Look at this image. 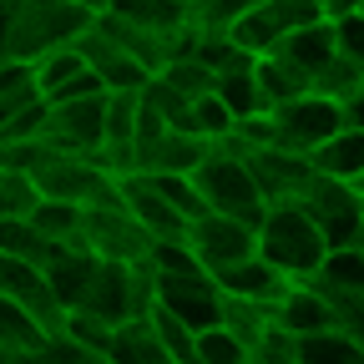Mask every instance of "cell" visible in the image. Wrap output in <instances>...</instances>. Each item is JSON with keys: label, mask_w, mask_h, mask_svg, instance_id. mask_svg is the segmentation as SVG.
<instances>
[{"label": "cell", "mask_w": 364, "mask_h": 364, "mask_svg": "<svg viewBox=\"0 0 364 364\" xmlns=\"http://www.w3.org/2000/svg\"><path fill=\"white\" fill-rule=\"evenodd\" d=\"M258 253L273 258L289 279H314V273H324L334 248L304 203H268V213L258 223Z\"/></svg>", "instance_id": "cell-1"}, {"label": "cell", "mask_w": 364, "mask_h": 364, "mask_svg": "<svg viewBox=\"0 0 364 364\" xmlns=\"http://www.w3.org/2000/svg\"><path fill=\"white\" fill-rule=\"evenodd\" d=\"M97 16L76 0H26V6H11L6 11V56L16 61H36L56 46H71L81 41Z\"/></svg>", "instance_id": "cell-2"}, {"label": "cell", "mask_w": 364, "mask_h": 364, "mask_svg": "<svg viewBox=\"0 0 364 364\" xmlns=\"http://www.w3.org/2000/svg\"><path fill=\"white\" fill-rule=\"evenodd\" d=\"M198 188H203L208 208H218V213H233V218H248V223H263V213H268L258 177H253L243 147H233V142H218L208 152V162L198 167Z\"/></svg>", "instance_id": "cell-3"}, {"label": "cell", "mask_w": 364, "mask_h": 364, "mask_svg": "<svg viewBox=\"0 0 364 364\" xmlns=\"http://www.w3.org/2000/svg\"><path fill=\"white\" fill-rule=\"evenodd\" d=\"M299 203L318 218V228H324L329 248H349V243H359V233H364V198L354 193V182L329 177V172H318V167H314V177L304 182Z\"/></svg>", "instance_id": "cell-4"}, {"label": "cell", "mask_w": 364, "mask_h": 364, "mask_svg": "<svg viewBox=\"0 0 364 364\" xmlns=\"http://www.w3.org/2000/svg\"><path fill=\"white\" fill-rule=\"evenodd\" d=\"M81 243L102 258H117V263H142L152 258V228L136 218L127 203H107V208H86V233Z\"/></svg>", "instance_id": "cell-5"}, {"label": "cell", "mask_w": 364, "mask_h": 364, "mask_svg": "<svg viewBox=\"0 0 364 364\" xmlns=\"http://www.w3.org/2000/svg\"><path fill=\"white\" fill-rule=\"evenodd\" d=\"M339 127H344V112H339L334 97H324V91H304V97L273 107V132H279V147L304 152V157H309L314 147H324Z\"/></svg>", "instance_id": "cell-6"}, {"label": "cell", "mask_w": 364, "mask_h": 364, "mask_svg": "<svg viewBox=\"0 0 364 364\" xmlns=\"http://www.w3.org/2000/svg\"><path fill=\"white\" fill-rule=\"evenodd\" d=\"M188 243L198 248V258H203L208 273H223V268H233V263H243V258L258 253V223L213 208V213H203V218L188 223Z\"/></svg>", "instance_id": "cell-7"}, {"label": "cell", "mask_w": 364, "mask_h": 364, "mask_svg": "<svg viewBox=\"0 0 364 364\" xmlns=\"http://www.w3.org/2000/svg\"><path fill=\"white\" fill-rule=\"evenodd\" d=\"M0 299H16L21 309H31L51 334L66 324V314H71L61 304L56 284H51V273H46L41 263H31V258H16V253H0Z\"/></svg>", "instance_id": "cell-8"}, {"label": "cell", "mask_w": 364, "mask_h": 364, "mask_svg": "<svg viewBox=\"0 0 364 364\" xmlns=\"http://www.w3.org/2000/svg\"><path fill=\"white\" fill-rule=\"evenodd\" d=\"M318 16H324V6H309V0H258L243 21H233V41L243 51L263 56V51H279L289 31H299Z\"/></svg>", "instance_id": "cell-9"}, {"label": "cell", "mask_w": 364, "mask_h": 364, "mask_svg": "<svg viewBox=\"0 0 364 364\" xmlns=\"http://www.w3.org/2000/svg\"><path fill=\"white\" fill-rule=\"evenodd\" d=\"M107 97H112V91L51 102L46 142H56L61 152H102V147H107Z\"/></svg>", "instance_id": "cell-10"}, {"label": "cell", "mask_w": 364, "mask_h": 364, "mask_svg": "<svg viewBox=\"0 0 364 364\" xmlns=\"http://www.w3.org/2000/svg\"><path fill=\"white\" fill-rule=\"evenodd\" d=\"M223 142L243 147L238 136H223ZM243 157H248V167H253V177H258V188H263L268 203H299L304 182L314 177V162L304 152L279 147V142H273V147H243Z\"/></svg>", "instance_id": "cell-11"}, {"label": "cell", "mask_w": 364, "mask_h": 364, "mask_svg": "<svg viewBox=\"0 0 364 364\" xmlns=\"http://www.w3.org/2000/svg\"><path fill=\"white\" fill-rule=\"evenodd\" d=\"M157 299L167 309H177L193 329L223 324V284L213 273H157Z\"/></svg>", "instance_id": "cell-12"}, {"label": "cell", "mask_w": 364, "mask_h": 364, "mask_svg": "<svg viewBox=\"0 0 364 364\" xmlns=\"http://www.w3.org/2000/svg\"><path fill=\"white\" fill-rule=\"evenodd\" d=\"M76 46H81L86 66L97 71V76H102V81H107L112 91H142V86H147V81L157 76V71H152V66H147L142 56H132L127 46H122L117 36H107L102 26H91V31H86V36H81Z\"/></svg>", "instance_id": "cell-13"}, {"label": "cell", "mask_w": 364, "mask_h": 364, "mask_svg": "<svg viewBox=\"0 0 364 364\" xmlns=\"http://www.w3.org/2000/svg\"><path fill=\"white\" fill-rule=\"evenodd\" d=\"M213 279L223 284V294H243V299H258V304H268V309H279L284 294L294 289V279H289L273 258H263V253H253V258H243V263H233V268L213 273Z\"/></svg>", "instance_id": "cell-14"}, {"label": "cell", "mask_w": 364, "mask_h": 364, "mask_svg": "<svg viewBox=\"0 0 364 364\" xmlns=\"http://www.w3.org/2000/svg\"><path fill=\"white\" fill-rule=\"evenodd\" d=\"M46 354H51V329L31 309H21L16 299H0V359L31 364V359H46Z\"/></svg>", "instance_id": "cell-15"}, {"label": "cell", "mask_w": 364, "mask_h": 364, "mask_svg": "<svg viewBox=\"0 0 364 364\" xmlns=\"http://www.w3.org/2000/svg\"><path fill=\"white\" fill-rule=\"evenodd\" d=\"M213 147H218V142H208V136L193 132V127H167L162 142L147 152L142 172H198V167L208 162Z\"/></svg>", "instance_id": "cell-16"}, {"label": "cell", "mask_w": 364, "mask_h": 364, "mask_svg": "<svg viewBox=\"0 0 364 364\" xmlns=\"http://www.w3.org/2000/svg\"><path fill=\"white\" fill-rule=\"evenodd\" d=\"M107 364H172L152 314H132L117 324V339H112V359Z\"/></svg>", "instance_id": "cell-17"}, {"label": "cell", "mask_w": 364, "mask_h": 364, "mask_svg": "<svg viewBox=\"0 0 364 364\" xmlns=\"http://www.w3.org/2000/svg\"><path fill=\"white\" fill-rule=\"evenodd\" d=\"M279 51H284V56H289L294 66H304L309 76H318V66H329V61L339 56V36H334V16H318V21H309V26L289 31Z\"/></svg>", "instance_id": "cell-18"}, {"label": "cell", "mask_w": 364, "mask_h": 364, "mask_svg": "<svg viewBox=\"0 0 364 364\" xmlns=\"http://www.w3.org/2000/svg\"><path fill=\"white\" fill-rule=\"evenodd\" d=\"M253 71H258V86H263L268 112L284 107V102H294V97H304V91H314V76H309L304 66H294L284 51H263V56L253 61Z\"/></svg>", "instance_id": "cell-19"}, {"label": "cell", "mask_w": 364, "mask_h": 364, "mask_svg": "<svg viewBox=\"0 0 364 364\" xmlns=\"http://www.w3.org/2000/svg\"><path fill=\"white\" fill-rule=\"evenodd\" d=\"M309 162H314L318 172H329V177L354 182V177L364 172V127H339L324 147L309 152Z\"/></svg>", "instance_id": "cell-20"}, {"label": "cell", "mask_w": 364, "mask_h": 364, "mask_svg": "<svg viewBox=\"0 0 364 364\" xmlns=\"http://www.w3.org/2000/svg\"><path fill=\"white\" fill-rule=\"evenodd\" d=\"M31 102H46L41 76H36V61L6 56V61H0V117H16V112H26Z\"/></svg>", "instance_id": "cell-21"}, {"label": "cell", "mask_w": 364, "mask_h": 364, "mask_svg": "<svg viewBox=\"0 0 364 364\" xmlns=\"http://www.w3.org/2000/svg\"><path fill=\"white\" fill-rule=\"evenodd\" d=\"M61 248H66V243L46 238L31 218H0V253H16V258H31V263H41V268H46Z\"/></svg>", "instance_id": "cell-22"}, {"label": "cell", "mask_w": 364, "mask_h": 364, "mask_svg": "<svg viewBox=\"0 0 364 364\" xmlns=\"http://www.w3.org/2000/svg\"><path fill=\"white\" fill-rule=\"evenodd\" d=\"M344 359H364V349L339 324H324V329L299 334V364H344Z\"/></svg>", "instance_id": "cell-23"}, {"label": "cell", "mask_w": 364, "mask_h": 364, "mask_svg": "<svg viewBox=\"0 0 364 364\" xmlns=\"http://www.w3.org/2000/svg\"><path fill=\"white\" fill-rule=\"evenodd\" d=\"M314 284L324 289V299L334 309V324L344 334H354L364 349V284H344V279H329V273H314Z\"/></svg>", "instance_id": "cell-24"}, {"label": "cell", "mask_w": 364, "mask_h": 364, "mask_svg": "<svg viewBox=\"0 0 364 364\" xmlns=\"http://www.w3.org/2000/svg\"><path fill=\"white\" fill-rule=\"evenodd\" d=\"M46 203L41 177L26 167H0V218H31Z\"/></svg>", "instance_id": "cell-25"}, {"label": "cell", "mask_w": 364, "mask_h": 364, "mask_svg": "<svg viewBox=\"0 0 364 364\" xmlns=\"http://www.w3.org/2000/svg\"><path fill=\"white\" fill-rule=\"evenodd\" d=\"M223 324L233 329L248 349H258V339H263L268 324H273V309L258 304V299H243V294H223Z\"/></svg>", "instance_id": "cell-26"}, {"label": "cell", "mask_w": 364, "mask_h": 364, "mask_svg": "<svg viewBox=\"0 0 364 364\" xmlns=\"http://www.w3.org/2000/svg\"><path fill=\"white\" fill-rule=\"evenodd\" d=\"M112 11L136 21V26H152V31H172V26H188L193 6L188 0H112Z\"/></svg>", "instance_id": "cell-27"}, {"label": "cell", "mask_w": 364, "mask_h": 364, "mask_svg": "<svg viewBox=\"0 0 364 364\" xmlns=\"http://www.w3.org/2000/svg\"><path fill=\"white\" fill-rule=\"evenodd\" d=\"M218 97L233 107V117L243 122V117H258V112H268V102H263V86H258V71L253 66H238V71H223L218 76Z\"/></svg>", "instance_id": "cell-28"}, {"label": "cell", "mask_w": 364, "mask_h": 364, "mask_svg": "<svg viewBox=\"0 0 364 364\" xmlns=\"http://www.w3.org/2000/svg\"><path fill=\"white\" fill-rule=\"evenodd\" d=\"M152 324H157V334H162L172 364H198V329H193L177 309H167V304L157 299V304H152Z\"/></svg>", "instance_id": "cell-29"}, {"label": "cell", "mask_w": 364, "mask_h": 364, "mask_svg": "<svg viewBox=\"0 0 364 364\" xmlns=\"http://www.w3.org/2000/svg\"><path fill=\"white\" fill-rule=\"evenodd\" d=\"M157 76H162V81H172L182 97H193V102H198V97H208V91H218V71H213L198 51H193V56H172Z\"/></svg>", "instance_id": "cell-30"}, {"label": "cell", "mask_w": 364, "mask_h": 364, "mask_svg": "<svg viewBox=\"0 0 364 364\" xmlns=\"http://www.w3.org/2000/svg\"><path fill=\"white\" fill-rule=\"evenodd\" d=\"M198 364H253V349L228 324H208L198 329Z\"/></svg>", "instance_id": "cell-31"}, {"label": "cell", "mask_w": 364, "mask_h": 364, "mask_svg": "<svg viewBox=\"0 0 364 364\" xmlns=\"http://www.w3.org/2000/svg\"><path fill=\"white\" fill-rule=\"evenodd\" d=\"M76 71H86V56H81L76 41H71V46H56V51H46V56H36V76H41V91H46V97H56V91H61Z\"/></svg>", "instance_id": "cell-32"}, {"label": "cell", "mask_w": 364, "mask_h": 364, "mask_svg": "<svg viewBox=\"0 0 364 364\" xmlns=\"http://www.w3.org/2000/svg\"><path fill=\"white\" fill-rule=\"evenodd\" d=\"M193 132H203L208 142H223V136L238 132V117H233V107H228L218 91H208V97L193 102Z\"/></svg>", "instance_id": "cell-33"}, {"label": "cell", "mask_w": 364, "mask_h": 364, "mask_svg": "<svg viewBox=\"0 0 364 364\" xmlns=\"http://www.w3.org/2000/svg\"><path fill=\"white\" fill-rule=\"evenodd\" d=\"M46 122H51V97L31 102L16 117H0V142H36V136H46Z\"/></svg>", "instance_id": "cell-34"}, {"label": "cell", "mask_w": 364, "mask_h": 364, "mask_svg": "<svg viewBox=\"0 0 364 364\" xmlns=\"http://www.w3.org/2000/svg\"><path fill=\"white\" fill-rule=\"evenodd\" d=\"M253 364H299V334H294L289 324H279V318H273L268 334H263L258 349H253Z\"/></svg>", "instance_id": "cell-35"}, {"label": "cell", "mask_w": 364, "mask_h": 364, "mask_svg": "<svg viewBox=\"0 0 364 364\" xmlns=\"http://www.w3.org/2000/svg\"><path fill=\"white\" fill-rule=\"evenodd\" d=\"M364 81V66H354L349 56H334L329 66H318V76H314V91H324V97H349V91Z\"/></svg>", "instance_id": "cell-36"}, {"label": "cell", "mask_w": 364, "mask_h": 364, "mask_svg": "<svg viewBox=\"0 0 364 364\" xmlns=\"http://www.w3.org/2000/svg\"><path fill=\"white\" fill-rule=\"evenodd\" d=\"M334 36H339V56H349L354 66H364V6L334 16Z\"/></svg>", "instance_id": "cell-37"}, {"label": "cell", "mask_w": 364, "mask_h": 364, "mask_svg": "<svg viewBox=\"0 0 364 364\" xmlns=\"http://www.w3.org/2000/svg\"><path fill=\"white\" fill-rule=\"evenodd\" d=\"M339 112H344V127H364V81L349 91V97H339Z\"/></svg>", "instance_id": "cell-38"}, {"label": "cell", "mask_w": 364, "mask_h": 364, "mask_svg": "<svg viewBox=\"0 0 364 364\" xmlns=\"http://www.w3.org/2000/svg\"><path fill=\"white\" fill-rule=\"evenodd\" d=\"M76 6H86L91 16H107V11H112V0H76Z\"/></svg>", "instance_id": "cell-39"}, {"label": "cell", "mask_w": 364, "mask_h": 364, "mask_svg": "<svg viewBox=\"0 0 364 364\" xmlns=\"http://www.w3.org/2000/svg\"><path fill=\"white\" fill-rule=\"evenodd\" d=\"M354 193H359V198H364V172H359V177H354Z\"/></svg>", "instance_id": "cell-40"}, {"label": "cell", "mask_w": 364, "mask_h": 364, "mask_svg": "<svg viewBox=\"0 0 364 364\" xmlns=\"http://www.w3.org/2000/svg\"><path fill=\"white\" fill-rule=\"evenodd\" d=\"M0 6H6V11H11V6H26V0H0Z\"/></svg>", "instance_id": "cell-41"}, {"label": "cell", "mask_w": 364, "mask_h": 364, "mask_svg": "<svg viewBox=\"0 0 364 364\" xmlns=\"http://www.w3.org/2000/svg\"><path fill=\"white\" fill-rule=\"evenodd\" d=\"M309 6H324V0H309Z\"/></svg>", "instance_id": "cell-42"}, {"label": "cell", "mask_w": 364, "mask_h": 364, "mask_svg": "<svg viewBox=\"0 0 364 364\" xmlns=\"http://www.w3.org/2000/svg\"><path fill=\"white\" fill-rule=\"evenodd\" d=\"M359 243H364V233H359Z\"/></svg>", "instance_id": "cell-43"}, {"label": "cell", "mask_w": 364, "mask_h": 364, "mask_svg": "<svg viewBox=\"0 0 364 364\" xmlns=\"http://www.w3.org/2000/svg\"><path fill=\"white\" fill-rule=\"evenodd\" d=\"M188 6H193V0H188Z\"/></svg>", "instance_id": "cell-44"}]
</instances>
